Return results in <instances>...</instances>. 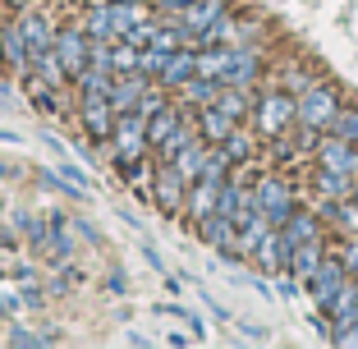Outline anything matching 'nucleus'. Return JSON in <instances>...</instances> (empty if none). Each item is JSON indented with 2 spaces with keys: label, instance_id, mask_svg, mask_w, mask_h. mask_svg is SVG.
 I'll list each match as a JSON object with an SVG mask.
<instances>
[{
  "label": "nucleus",
  "instance_id": "nucleus-1",
  "mask_svg": "<svg viewBox=\"0 0 358 349\" xmlns=\"http://www.w3.org/2000/svg\"><path fill=\"white\" fill-rule=\"evenodd\" d=\"M106 152H110L115 170H124L129 161H138V157H148V152H152V143H148V115L124 111V115L115 120V134L106 138Z\"/></svg>",
  "mask_w": 358,
  "mask_h": 349
},
{
  "label": "nucleus",
  "instance_id": "nucleus-2",
  "mask_svg": "<svg viewBox=\"0 0 358 349\" xmlns=\"http://www.w3.org/2000/svg\"><path fill=\"white\" fill-rule=\"evenodd\" d=\"M189 189H193V184L175 170V161H157V180H152L148 198L157 202L161 216H184V212H189Z\"/></svg>",
  "mask_w": 358,
  "mask_h": 349
},
{
  "label": "nucleus",
  "instance_id": "nucleus-3",
  "mask_svg": "<svg viewBox=\"0 0 358 349\" xmlns=\"http://www.w3.org/2000/svg\"><path fill=\"white\" fill-rule=\"evenodd\" d=\"M253 124L262 138H280L289 124H299V97L294 92H266L253 106Z\"/></svg>",
  "mask_w": 358,
  "mask_h": 349
},
{
  "label": "nucleus",
  "instance_id": "nucleus-4",
  "mask_svg": "<svg viewBox=\"0 0 358 349\" xmlns=\"http://www.w3.org/2000/svg\"><path fill=\"white\" fill-rule=\"evenodd\" d=\"M253 193H257V207L266 212V221H271V225H285L289 216L299 212V207H294V193H289V184H285L280 175H257V180H253Z\"/></svg>",
  "mask_w": 358,
  "mask_h": 349
},
{
  "label": "nucleus",
  "instance_id": "nucleus-5",
  "mask_svg": "<svg viewBox=\"0 0 358 349\" xmlns=\"http://www.w3.org/2000/svg\"><path fill=\"white\" fill-rule=\"evenodd\" d=\"M115 120H120V111L110 106L106 92H78V124H83L96 143H106V138L115 134Z\"/></svg>",
  "mask_w": 358,
  "mask_h": 349
},
{
  "label": "nucleus",
  "instance_id": "nucleus-6",
  "mask_svg": "<svg viewBox=\"0 0 358 349\" xmlns=\"http://www.w3.org/2000/svg\"><path fill=\"white\" fill-rule=\"evenodd\" d=\"M87 46H92V37L83 32V23H64V28H55V55H60L69 83L87 69Z\"/></svg>",
  "mask_w": 358,
  "mask_h": 349
},
{
  "label": "nucleus",
  "instance_id": "nucleus-7",
  "mask_svg": "<svg viewBox=\"0 0 358 349\" xmlns=\"http://www.w3.org/2000/svg\"><path fill=\"white\" fill-rule=\"evenodd\" d=\"M336 115H340V101H336V92H331V87L313 83L303 97H299V124L322 129V134H327V129L336 124Z\"/></svg>",
  "mask_w": 358,
  "mask_h": 349
},
{
  "label": "nucleus",
  "instance_id": "nucleus-8",
  "mask_svg": "<svg viewBox=\"0 0 358 349\" xmlns=\"http://www.w3.org/2000/svg\"><path fill=\"white\" fill-rule=\"evenodd\" d=\"M0 60H5V69H10L14 78H23L32 69L28 37H23V23L19 19H5V28H0Z\"/></svg>",
  "mask_w": 358,
  "mask_h": 349
},
{
  "label": "nucleus",
  "instance_id": "nucleus-9",
  "mask_svg": "<svg viewBox=\"0 0 358 349\" xmlns=\"http://www.w3.org/2000/svg\"><path fill=\"white\" fill-rule=\"evenodd\" d=\"M345 280H349V271H345V262H340V253H336V257H327V262L313 271L308 290H313V299H317V308H322V313L336 304V294H340V285H345Z\"/></svg>",
  "mask_w": 358,
  "mask_h": 349
},
{
  "label": "nucleus",
  "instance_id": "nucleus-10",
  "mask_svg": "<svg viewBox=\"0 0 358 349\" xmlns=\"http://www.w3.org/2000/svg\"><path fill=\"white\" fill-rule=\"evenodd\" d=\"M198 234H202V243H207L211 253H221V257H239V248H234V243H239V225L230 221V216H207V221H198Z\"/></svg>",
  "mask_w": 358,
  "mask_h": 349
},
{
  "label": "nucleus",
  "instance_id": "nucleus-11",
  "mask_svg": "<svg viewBox=\"0 0 358 349\" xmlns=\"http://www.w3.org/2000/svg\"><path fill=\"white\" fill-rule=\"evenodd\" d=\"M317 161L327 170H340V175H354L358 180V143H349V138H340V134L317 143Z\"/></svg>",
  "mask_w": 358,
  "mask_h": 349
},
{
  "label": "nucleus",
  "instance_id": "nucleus-12",
  "mask_svg": "<svg viewBox=\"0 0 358 349\" xmlns=\"http://www.w3.org/2000/svg\"><path fill=\"white\" fill-rule=\"evenodd\" d=\"M257 69H262V55H257V46H230V60H225V78L221 83H239V87H253Z\"/></svg>",
  "mask_w": 358,
  "mask_h": 349
},
{
  "label": "nucleus",
  "instance_id": "nucleus-13",
  "mask_svg": "<svg viewBox=\"0 0 358 349\" xmlns=\"http://www.w3.org/2000/svg\"><path fill=\"white\" fill-rule=\"evenodd\" d=\"M289 253H294V248L285 243L280 225H275V230H266V239H262V243H257V248H253V262L262 266L266 276H280L285 266H289Z\"/></svg>",
  "mask_w": 358,
  "mask_h": 349
},
{
  "label": "nucleus",
  "instance_id": "nucleus-14",
  "mask_svg": "<svg viewBox=\"0 0 358 349\" xmlns=\"http://www.w3.org/2000/svg\"><path fill=\"white\" fill-rule=\"evenodd\" d=\"M152 83L157 78H148V74H115V87H110V106L124 115V111H138V101L152 92Z\"/></svg>",
  "mask_w": 358,
  "mask_h": 349
},
{
  "label": "nucleus",
  "instance_id": "nucleus-15",
  "mask_svg": "<svg viewBox=\"0 0 358 349\" xmlns=\"http://www.w3.org/2000/svg\"><path fill=\"white\" fill-rule=\"evenodd\" d=\"M19 23H23V37H28V55H32V60H37V55H46L55 46V23L46 19L42 10L19 14Z\"/></svg>",
  "mask_w": 358,
  "mask_h": 349
},
{
  "label": "nucleus",
  "instance_id": "nucleus-16",
  "mask_svg": "<svg viewBox=\"0 0 358 349\" xmlns=\"http://www.w3.org/2000/svg\"><path fill=\"white\" fill-rule=\"evenodd\" d=\"M211 148H216V143H207V138H193V143H184V148L175 152V170L179 175H184V180H202V170H207V157H211Z\"/></svg>",
  "mask_w": 358,
  "mask_h": 349
},
{
  "label": "nucleus",
  "instance_id": "nucleus-17",
  "mask_svg": "<svg viewBox=\"0 0 358 349\" xmlns=\"http://www.w3.org/2000/svg\"><path fill=\"white\" fill-rule=\"evenodd\" d=\"M198 74V46H179V51H170L166 69H161L157 83L161 87H179V83H189V78Z\"/></svg>",
  "mask_w": 358,
  "mask_h": 349
},
{
  "label": "nucleus",
  "instance_id": "nucleus-18",
  "mask_svg": "<svg viewBox=\"0 0 358 349\" xmlns=\"http://www.w3.org/2000/svg\"><path fill=\"white\" fill-rule=\"evenodd\" d=\"M221 78H207V74H193L189 83H179V101L184 106H193V111H202V106H216V97H221Z\"/></svg>",
  "mask_w": 358,
  "mask_h": 349
},
{
  "label": "nucleus",
  "instance_id": "nucleus-19",
  "mask_svg": "<svg viewBox=\"0 0 358 349\" xmlns=\"http://www.w3.org/2000/svg\"><path fill=\"white\" fill-rule=\"evenodd\" d=\"M216 202H221V184H216V180H193V189H189V212H184V216L207 221V216H216Z\"/></svg>",
  "mask_w": 358,
  "mask_h": 349
},
{
  "label": "nucleus",
  "instance_id": "nucleus-20",
  "mask_svg": "<svg viewBox=\"0 0 358 349\" xmlns=\"http://www.w3.org/2000/svg\"><path fill=\"white\" fill-rule=\"evenodd\" d=\"M322 262H327V248H322V239H308V243H299L294 253H289V271H294L303 285L313 280V271H317Z\"/></svg>",
  "mask_w": 358,
  "mask_h": 349
},
{
  "label": "nucleus",
  "instance_id": "nucleus-21",
  "mask_svg": "<svg viewBox=\"0 0 358 349\" xmlns=\"http://www.w3.org/2000/svg\"><path fill=\"white\" fill-rule=\"evenodd\" d=\"M313 189L317 193H322V198H354V193H358V180H354V175H340V170H327V166H322V170H317V175H313Z\"/></svg>",
  "mask_w": 358,
  "mask_h": 349
},
{
  "label": "nucleus",
  "instance_id": "nucleus-22",
  "mask_svg": "<svg viewBox=\"0 0 358 349\" xmlns=\"http://www.w3.org/2000/svg\"><path fill=\"white\" fill-rule=\"evenodd\" d=\"M280 234H285V243H289V248H299V243H308V239H322V216L294 212L289 221L280 225Z\"/></svg>",
  "mask_w": 358,
  "mask_h": 349
},
{
  "label": "nucleus",
  "instance_id": "nucleus-23",
  "mask_svg": "<svg viewBox=\"0 0 358 349\" xmlns=\"http://www.w3.org/2000/svg\"><path fill=\"white\" fill-rule=\"evenodd\" d=\"M234 124H239V120H230L221 106H202L198 111V134L207 138V143H225V138L234 134Z\"/></svg>",
  "mask_w": 358,
  "mask_h": 349
},
{
  "label": "nucleus",
  "instance_id": "nucleus-24",
  "mask_svg": "<svg viewBox=\"0 0 358 349\" xmlns=\"http://www.w3.org/2000/svg\"><path fill=\"white\" fill-rule=\"evenodd\" d=\"M216 106H221L230 120H239V124H243V120L253 115V106H257V101L248 97V87H239V83H225V87H221V97H216Z\"/></svg>",
  "mask_w": 358,
  "mask_h": 349
},
{
  "label": "nucleus",
  "instance_id": "nucleus-25",
  "mask_svg": "<svg viewBox=\"0 0 358 349\" xmlns=\"http://www.w3.org/2000/svg\"><path fill=\"white\" fill-rule=\"evenodd\" d=\"M179 124H184V111H179V106H166V111H157V115L148 120V143H152V152H157V148L166 143L170 134H175Z\"/></svg>",
  "mask_w": 358,
  "mask_h": 349
},
{
  "label": "nucleus",
  "instance_id": "nucleus-26",
  "mask_svg": "<svg viewBox=\"0 0 358 349\" xmlns=\"http://www.w3.org/2000/svg\"><path fill=\"white\" fill-rule=\"evenodd\" d=\"M83 32L92 42H115V23H110V5H87L83 14Z\"/></svg>",
  "mask_w": 358,
  "mask_h": 349
},
{
  "label": "nucleus",
  "instance_id": "nucleus-27",
  "mask_svg": "<svg viewBox=\"0 0 358 349\" xmlns=\"http://www.w3.org/2000/svg\"><path fill=\"white\" fill-rule=\"evenodd\" d=\"M354 313H358V280H354V276H349L345 285H340V294H336V304H331V308H327V318H331V322H336V327H345V322H349V318H354Z\"/></svg>",
  "mask_w": 358,
  "mask_h": 349
},
{
  "label": "nucleus",
  "instance_id": "nucleus-28",
  "mask_svg": "<svg viewBox=\"0 0 358 349\" xmlns=\"http://www.w3.org/2000/svg\"><path fill=\"white\" fill-rule=\"evenodd\" d=\"M225 60H230V46H198V74L225 78Z\"/></svg>",
  "mask_w": 358,
  "mask_h": 349
},
{
  "label": "nucleus",
  "instance_id": "nucleus-29",
  "mask_svg": "<svg viewBox=\"0 0 358 349\" xmlns=\"http://www.w3.org/2000/svg\"><path fill=\"white\" fill-rule=\"evenodd\" d=\"M110 87H115V74H110V69H83V74L74 78V92H106L110 97Z\"/></svg>",
  "mask_w": 358,
  "mask_h": 349
},
{
  "label": "nucleus",
  "instance_id": "nucleus-30",
  "mask_svg": "<svg viewBox=\"0 0 358 349\" xmlns=\"http://www.w3.org/2000/svg\"><path fill=\"white\" fill-rule=\"evenodd\" d=\"M216 148H225V152H230V161H234V166H243V161L253 157V148H257V143H253V134H243V129L234 124V134L225 138V143H216Z\"/></svg>",
  "mask_w": 358,
  "mask_h": 349
},
{
  "label": "nucleus",
  "instance_id": "nucleus-31",
  "mask_svg": "<svg viewBox=\"0 0 358 349\" xmlns=\"http://www.w3.org/2000/svg\"><path fill=\"white\" fill-rule=\"evenodd\" d=\"M138 60H143V46L115 42V74H138Z\"/></svg>",
  "mask_w": 358,
  "mask_h": 349
},
{
  "label": "nucleus",
  "instance_id": "nucleus-32",
  "mask_svg": "<svg viewBox=\"0 0 358 349\" xmlns=\"http://www.w3.org/2000/svg\"><path fill=\"white\" fill-rule=\"evenodd\" d=\"M170 51H161V46H143V60H138V74H148V78H161V69H166Z\"/></svg>",
  "mask_w": 358,
  "mask_h": 349
},
{
  "label": "nucleus",
  "instance_id": "nucleus-33",
  "mask_svg": "<svg viewBox=\"0 0 358 349\" xmlns=\"http://www.w3.org/2000/svg\"><path fill=\"white\" fill-rule=\"evenodd\" d=\"M10 345H19V349H37V345H55V336H46V331H23V327H10Z\"/></svg>",
  "mask_w": 358,
  "mask_h": 349
},
{
  "label": "nucleus",
  "instance_id": "nucleus-34",
  "mask_svg": "<svg viewBox=\"0 0 358 349\" xmlns=\"http://www.w3.org/2000/svg\"><path fill=\"white\" fill-rule=\"evenodd\" d=\"M331 134H340V138H349V143H358V106H340V115H336V124H331Z\"/></svg>",
  "mask_w": 358,
  "mask_h": 349
},
{
  "label": "nucleus",
  "instance_id": "nucleus-35",
  "mask_svg": "<svg viewBox=\"0 0 358 349\" xmlns=\"http://www.w3.org/2000/svg\"><path fill=\"white\" fill-rule=\"evenodd\" d=\"M331 340H336V345H358V313L345 322V327H336V331H331Z\"/></svg>",
  "mask_w": 358,
  "mask_h": 349
},
{
  "label": "nucleus",
  "instance_id": "nucleus-36",
  "mask_svg": "<svg viewBox=\"0 0 358 349\" xmlns=\"http://www.w3.org/2000/svg\"><path fill=\"white\" fill-rule=\"evenodd\" d=\"M340 262H345L349 276H358V239H349L345 248H340Z\"/></svg>",
  "mask_w": 358,
  "mask_h": 349
},
{
  "label": "nucleus",
  "instance_id": "nucleus-37",
  "mask_svg": "<svg viewBox=\"0 0 358 349\" xmlns=\"http://www.w3.org/2000/svg\"><path fill=\"white\" fill-rule=\"evenodd\" d=\"M60 175H64V180H74L78 189H87V193H92V184H87V175H83V170L74 166V161H60Z\"/></svg>",
  "mask_w": 358,
  "mask_h": 349
},
{
  "label": "nucleus",
  "instance_id": "nucleus-38",
  "mask_svg": "<svg viewBox=\"0 0 358 349\" xmlns=\"http://www.w3.org/2000/svg\"><path fill=\"white\" fill-rule=\"evenodd\" d=\"M74 230H78V234H83V239H87V243H96V248H101V230H96V225H92V221H83V216H78V221H74Z\"/></svg>",
  "mask_w": 358,
  "mask_h": 349
},
{
  "label": "nucleus",
  "instance_id": "nucleus-39",
  "mask_svg": "<svg viewBox=\"0 0 358 349\" xmlns=\"http://www.w3.org/2000/svg\"><path fill=\"white\" fill-rule=\"evenodd\" d=\"M106 285H110V294H124V290H129V276L124 271H110V280H106Z\"/></svg>",
  "mask_w": 358,
  "mask_h": 349
},
{
  "label": "nucleus",
  "instance_id": "nucleus-40",
  "mask_svg": "<svg viewBox=\"0 0 358 349\" xmlns=\"http://www.w3.org/2000/svg\"><path fill=\"white\" fill-rule=\"evenodd\" d=\"M143 257H148V262H152V266H157V271H161V276H166V262H161V253H157V248H152V243H143Z\"/></svg>",
  "mask_w": 358,
  "mask_h": 349
},
{
  "label": "nucleus",
  "instance_id": "nucleus-41",
  "mask_svg": "<svg viewBox=\"0 0 358 349\" xmlns=\"http://www.w3.org/2000/svg\"><path fill=\"white\" fill-rule=\"evenodd\" d=\"M87 5H110V0H87Z\"/></svg>",
  "mask_w": 358,
  "mask_h": 349
},
{
  "label": "nucleus",
  "instance_id": "nucleus-42",
  "mask_svg": "<svg viewBox=\"0 0 358 349\" xmlns=\"http://www.w3.org/2000/svg\"><path fill=\"white\" fill-rule=\"evenodd\" d=\"M0 28H5V19H0Z\"/></svg>",
  "mask_w": 358,
  "mask_h": 349
},
{
  "label": "nucleus",
  "instance_id": "nucleus-43",
  "mask_svg": "<svg viewBox=\"0 0 358 349\" xmlns=\"http://www.w3.org/2000/svg\"><path fill=\"white\" fill-rule=\"evenodd\" d=\"M354 198H358V193H354Z\"/></svg>",
  "mask_w": 358,
  "mask_h": 349
}]
</instances>
